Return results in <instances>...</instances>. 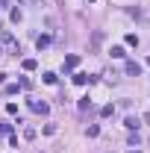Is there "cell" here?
Segmentation results:
<instances>
[{"label": "cell", "instance_id": "1", "mask_svg": "<svg viewBox=\"0 0 150 153\" xmlns=\"http://www.w3.org/2000/svg\"><path fill=\"white\" fill-rule=\"evenodd\" d=\"M0 50H18V47H15L12 33H0Z\"/></svg>", "mask_w": 150, "mask_h": 153}, {"label": "cell", "instance_id": "2", "mask_svg": "<svg viewBox=\"0 0 150 153\" xmlns=\"http://www.w3.org/2000/svg\"><path fill=\"white\" fill-rule=\"evenodd\" d=\"M30 109L38 112V115H47V112H50V106H47V103H41V100H30Z\"/></svg>", "mask_w": 150, "mask_h": 153}, {"label": "cell", "instance_id": "3", "mask_svg": "<svg viewBox=\"0 0 150 153\" xmlns=\"http://www.w3.org/2000/svg\"><path fill=\"white\" fill-rule=\"evenodd\" d=\"M76 65H79V56H76V53H68V56H65V65H62V68H65V71H74Z\"/></svg>", "mask_w": 150, "mask_h": 153}, {"label": "cell", "instance_id": "4", "mask_svg": "<svg viewBox=\"0 0 150 153\" xmlns=\"http://www.w3.org/2000/svg\"><path fill=\"white\" fill-rule=\"evenodd\" d=\"M50 41H53L50 36H38L36 38V47H38V50H44V47H50Z\"/></svg>", "mask_w": 150, "mask_h": 153}, {"label": "cell", "instance_id": "5", "mask_svg": "<svg viewBox=\"0 0 150 153\" xmlns=\"http://www.w3.org/2000/svg\"><path fill=\"white\" fill-rule=\"evenodd\" d=\"M74 82H76V85H85V82H94V76H88V74H74Z\"/></svg>", "mask_w": 150, "mask_h": 153}, {"label": "cell", "instance_id": "6", "mask_svg": "<svg viewBox=\"0 0 150 153\" xmlns=\"http://www.w3.org/2000/svg\"><path fill=\"white\" fill-rule=\"evenodd\" d=\"M127 74L138 76V74H141V65H138V62H127Z\"/></svg>", "mask_w": 150, "mask_h": 153}, {"label": "cell", "instance_id": "7", "mask_svg": "<svg viewBox=\"0 0 150 153\" xmlns=\"http://www.w3.org/2000/svg\"><path fill=\"white\" fill-rule=\"evenodd\" d=\"M41 79H44V82H47V85H56V79H59V76L53 74V71H47V74L41 76Z\"/></svg>", "mask_w": 150, "mask_h": 153}, {"label": "cell", "instance_id": "8", "mask_svg": "<svg viewBox=\"0 0 150 153\" xmlns=\"http://www.w3.org/2000/svg\"><path fill=\"white\" fill-rule=\"evenodd\" d=\"M124 127H127V130H138V118H127V121H124Z\"/></svg>", "mask_w": 150, "mask_h": 153}, {"label": "cell", "instance_id": "9", "mask_svg": "<svg viewBox=\"0 0 150 153\" xmlns=\"http://www.w3.org/2000/svg\"><path fill=\"white\" fill-rule=\"evenodd\" d=\"M21 91V82H9V85H6V94H18Z\"/></svg>", "mask_w": 150, "mask_h": 153}, {"label": "cell", "instance_id": "10", "mask_svg": "<svg viewBox=\"0 0 150 153\" xmlns=\"http://www.w3.org/2000/svg\"><path fill=\"white\" fill-rule=\"evenodd\" d=\"M109 53H112L115 59H124V56H127V53H124V47H118V44H115V47L109 50Z\"/></svg>", "mask_w": 150, "mask_h": 153}, {"label": "cell", "instance_id": "11", "mask_svg": "<svg viewBox=\"0 0 150 153\" xmlns=\"http://www.w3.org/2000/svg\"><path fill=\"white\" fill-rule=\"evenodd\" d=\"M100 115H103V118H112V115H115V106H112V103H109V106H103Z\"/></svg>", "mask_w": 150, "mask_h": 153}, {"label": "cell", "instance_id": "12", "mask_svg": "<svg viewBox=\"0 0 150 153\" xmlns=\"http://www.w3.org/2000/svg\"><path fill=\"white\" fill-rule=\"evenodd\" d=\"M21 65H24V71H36V59H24Z\"/></svg>", "mask_w": 150, "mask_h": 153}, {"label": "cell", "instance_id": "13", "mask_svg": "<svg viewBox=\"0 0 150 153\" xmlns=\"http://www.w3.org/2000/svg\"><path fill=\"white\" fill-rule=\"evenodd\" d=\"M124 41H127V44H132V47H135V44H138V36H135V33H127V38H124Z\"/></svg>", "mask_w": 150, "mask_h": 153}, {"label": "cell", "instance_id": "14", "mask_svg": "<svg viewBox=\"0 0 150 153\" xmlns=\"http://www.w3.org/2000/svg\"><path fill=\"white\" fill-rule=\"evenodd\" d=\"M85 133H88V138H94V135H100V127H97V124H91Z\"/></svg>", "mask_w": 150, "mask_h": 153}, {"label": "cell", "instance_id": "15", "mask_svg": "<svg viewBox=\"0 0 150 153\" xmlns=\"http://www.w3.org/2000/svg\"><path fill=\"white\" fill-rule=\"evenodd\" d=\"M6 133H12V124H6V121H0V135H6Z\"/></svg>", "mask_w": 150, "mask_h": 153}, {"label": "cell", "instance_id": "16", "mask_svg": "<svg viewBox=\"0 0 150 153\" xmlns=\"http://www.w3.org/2000/svg\"><path fill=\"white\" fill-rule=\"evenodd\" d=\"M56 133V124H44V135H53Z\"/></svg>", "mask_w": 150, "mask_h": 153}, {"label": "cell", "instance_id": "17", "mask_svg": "<svg viewBox=\"0 0 150 153\" xmlns=\"http://www.w3.org/2000/svg\"><path fill=\"white\" fill-rule=\"evenodd\" d=\"M0 82H6V74H3V71H0Z\"/></svg>", "mask_w": 150, "mask_h": 153}, {"label": "cell", "instance_id": "18", "mask_svg": "<svg viewBox=\"0 0 150 153\" xmlns=\"http://www.w3.org/2000/svg\"><path fill=\"white\" fill-rule=\"evenodd\" d=\"M0 6H9V0H0Z\"/></svg>", "mask_w": 150, "mask_h": 153}, {"label": "cell", "instance_id": "19", "mask_svg": "<svg viewBox=\"0 0 150 153\" xmlns=\"http://www.w3.org/2000/svg\"><path fill=\"white\" fill-rule=\"evenodd\" d=\"M56 3H59V6H62V3H65V0H56Z\"/></svg>", "mask_w": 150, "mask_h": 153}, {"label": "cell", "instance_id": "20", "mask_svg": "<svg viewBox=\"0 0 150 153\" xmlns=\"http://www.w3.org/2000/svg\"><path fill=\"white\" fill-rule=\"evenodd\" d=\"M127 153H138V150H127Z\"/></svg>", "mask_w": 150, "mask_h": 153}, {"label": "cell", "instance_id": "21", "mask_svg": "<svg viewBox=\"0 0 150 153\" xmlns=\"http://www.w3.org/2000/svg\"><path fill=\"white\" fill-rule=\"evenodd\" d=\"M147 65H150V56H147Z\"/></svg>", "mask_w": 150, "mask_h": 153}, {"label": "cell", "instance_id": "22", "mask_svg": "<svg viewBox=\"0 0 150 153\" xmlns=\"http://www.w3.org/2000/svg\"><path fill=\"white\" fill-rule=\"evenodd\" d=\"M88 3H94V0H88Z\"/></svg>", "mask_w": 150, "mask_h": 153}]
</instances>
